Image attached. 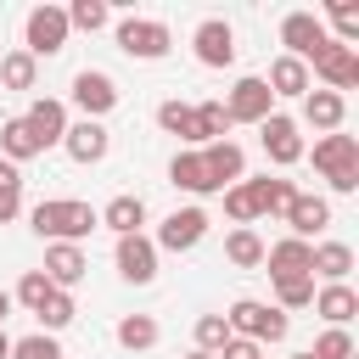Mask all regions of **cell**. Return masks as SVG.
I'll return each instance as SVG.
<instances>
[{
	"mask_svg": "<svg viewBox=\"0 0 359 359\" xmlns=\"http://www.w3.org/2000/svg\"><path fill=\"white\" fill-rule=\"evenodd\" d=\"M28 219H34V230H39L45 241H73V247L101 224V213H95L90 202H73V196H50V202H39Z\"/></svg>",
	"mask_w": 359,
	"mask_h": 359,
	"instance_id": "6da1fadb",
	"label": "cell"
},
{
	"mask_svg": "<svg viewBox=\"0 0 359 359\" xmlns=\"http://www.w3.org/2000/svg\"><path fill=\"white\" fill-rule=\"evenodd\" d=\"M314 168L325 174V185L331 191H359V140L353 135H342V129H331V135H320L314 140Z\"/></svg>",
	"mask_w": 359,
	"mask_h": 359,
	"instance_id": "7a4b0ae2",
	"label": "cell"
},
{
	"mask_svg": "<svg viewBox=\"0 0 359 359\" xmlns=\"http://www.w3.org/2000/svg\"><path fill=\"white\" fill-rule=\"evenodd\" d=\"M224 325H230V337H247V342H286V331H292V320L280 314V309H269V303H258V297H236L230 309H224Z\"/></svg>",
	"mask_w": 359,
	"mask_h": 359,
	"instance_id": "3957f363",
	"label": "cell"
},
{
	"mask_svg": "<svg viewBox=\"0 0 359 359\" xmlns=\"http://www.w3.org/2000/svg\"><path fill=\"white\" fill-rule=\"evenodd\" d=\"M67 11L62 6H34L28 11V22H22V50L39 62V56H56L62 45H67Z\"/></svg>",
	"mask_w": 359,
	"mask_h": 359,
	"instance_id": "277c9868",
	"label": "cell"
},
{
	"mask_svg": "<svg viewBox=\"0 0 359 359\" xmlns=\"http://www.w3.org/2000/svg\"><path fill=\"white\" fill-rule=\"evenodd\" d=\"M168 28L163 22H151V17H123L118 22V50L123 56H135V62H157V56H168Z\"/></svg>",
	"mask_w": 359,
	"mask_h": 359,
	"instance_id": "5b68a950",
	"label": "cell"
},
{
	"mask_svg": "<svg viewBox=\"0 0 359 359\" xmlns=\"http://www.w3.org/2000/svg\"><path fill=\"white\" fill-rule=\"evenodd\" d=\"M280 45H286V56H297L303 67L331 45V34H325V22L314 17V11H292L286 22H280Z\"/></svg>",
	"mask_w": 359,
	"mask_h": 359,
	"instance_id": "8992f818",
	"label": "cell"
},
{
	"mask_svg": "<svg viewBox=\"0 0 359 359\" xmlns=\"http://www.w3.org/2000/svg\"><path fill=\"white\" fill-rule=\"evenodd\" d=\"M309 67H314L309 79H325V90H331V95H342V90H353V84H359V50H353V45H337V39H331Z\"/></svg>",
	"mask_w": 359,
	"mask_h": 359,
	"instance_id": "52a82bcc",
	"label": "cell"
},
{
	"mask_svg": "<svg viewBox=\"0 0 359 359\" xmlns=\"http://www.w3.org/2000/svg\"><path fill=\"white\" fill-rule=\"evenodd\" d=\"M219 107H224L230 123H264V118L275 112V95H269L264 79H236V90H230Z\"/></svg>",
	"mask_w": 359,
	"mask_h": 359,
	"instance_id": "ba28073f",
	"label": "cell"
},
{
	"mask_svg": "<svg viewBox=\"0 0 359 359\" xmlns=\"http://www.w3.org/2000/svg\"><path fill=\"white\" fill-rule=\"evenodd\" d=\"M202 236H208V213H202V208H174V213L157 224V241H151V247H163V252H191Z\"/></svg>",
	"mask_w": 359,
	"mask_h": 359,
	"instance_id": "9c48e42d",
	"label": "cell"
},
{
	"mask_svg": "<svg viewBox=\"0 0 359 359\" xmlns=\"http://www.w3.org/2000/svg\"><path fill=\"white\" fill-rule=\"evenodd\" d=\"M73 107H79L84 118H95V123H101V118L118 107V84H112L101 67H84V73L73 79Z\"/></svg>",
	"mask_w": 359,
	"mask_h": 359,
	"instance_id": "30bf717a",
	"label": "cell"
},
{
	"mask_svg": "<svg viewBox=\"0 0 359 359\" xmlns=\"http://www.w3.org/2000/svg\"><path fill=\"white\" fill-rule=\"evenodd\" d=\"M258 140H264L269 163H280V168H292V163L303 157V135H297V123H292L286 112H269V118L258 123Z\"/></svg>",
	"mask_w": 359,
	"mask_h": 359,
	"instance_id": "8fae6325",
	"label": "cell"
},
{
	"mask_svg": "<svg viewBox=\"0 0 359 359\" xmlns=\"http://www.w3.org/2000/svg\"><path fill=\"white\" fill-rule=\"evenodd\" d=\"M118 275L129 286H151L157 280V247H151V236H118Z\"/></svg>",
	"mask_w": 359,
	"mask_h": 359,
	"instance_id": "7c38bea8",
	"label": "cell"
},
{
	"mask_svg": "<svg viewBox=\"0 0 359 359\" xmlns=\"http://www.w3.org/2000/svg\"><path fill=\"white\" fill-rule=\"evenodd\" d=\"M191 45H196V62H202V67H230V62H236V34H230L224 17H208Z\"/></svg>",
	"mask_w": 359,
	"mask_h": 359,
	"instance_id": "4fadbf2b",
	"label": "cell"
},
{
	"mask_svg": "<svg viewBox=\"0 0 359 359\" xmlns=\"http://www.w3.org/2000/svg\"><path fill=\"white\" fill-rule=\"evenodd\" d=\"M84 269H90V264H84V252H79L73 241H50V247H45V264H39V275H45L56 292L79 286V280H84Z\"/></svg>",
	"mask_w": 359,
	"mask_h": 359,
	"instance_id": "5bb4252c",
	"label": "cell"
},
{
	"mask_svg": "<svg viewBox=\"0 0 359 359\" xmlns=\"http://www.w3.org/2000/svg\"><path fill=\"white\" fill-rule=\"evenodd\" d=\"M22 123H28V135L39 140V151H45V146H62V135H67V107L50 101V95H39V101L22 112Z\"/></svg>",
	"mask_w": 359,
	"mask_h": 359,
	"instance_id": "9a60e30c",
	"label": "cell"
},
{
	"mask_svg": "<svg viewBox=\"0 0 359 359\" xmlns=\"http://www.w3.org/2000/svg\"><path fill=\"white\" fill-rule=\"evenodd\" d=\"M62 146H67V157H73V163H101V157H107V146H112V135H107V123L84 118V123H67Z\"/></svg>",
	"mask_w": 359,
	"mask_h": 359,
	"instance_id": "2e32d148",
	"label": "cell"
},
{
	"mask_svg": "<svg viewBox=\"0 0 359 359\" xmlns=\"http://www.w3.org/2000/svg\"><path fill=\"white\" fill-rule=\"evenodd\" d=\"M309 252H314V241H297V236H286V241L264 247L269 280H297V275H309Z\"/></svg>",
	"mask_w": 359,
	"mask_h": 359,
	"instance_id": "e0dca14e",
	"label": "cell"
},
{
	"mask_svg": "<svg viewBox=\"0 0 359 359\" xmlns=\"http://www.w3.org/2000/svg\"><path fill=\"white\" fill-rule=\"evenodd\" d=\"M202 168H208V180H213L219 191H230V185L241 180L247 157H241V146H236V140H213V146H202Z\"/></svg>",
	"mask_w": 359,
	"mask_h": 359,
	"instance_id": "ac0fdd59",
	"label": "cell"
},
{
	"mask_svg": "<svg viewBox=\"0 0 359 359\" xmlns=\"http://www.w3.org/2000/svg\"><path fill=\"white\" fill-rule=\"evenodd\" d=\"M286 224H292V236H297V241H309V236H320V230L331 224V202H325V196H303V191H297V196L286 202Z\"/></svg>",
	"mask_w": 359,
	"mask_h": 359,
	"instance_id": "d6986e66",
	"label": "cell"
},
{
	"mask_svg": "<svg viewBox=\"0 0 359 359\" xmlns=\"http://www.w3.org/2000/svg\"><path fill=\"white\" fill-rule=\"evenodd\" d=\"M224 129H230L224 107H219V101H196L191 118H185V135H180V140H191V146H213V140H224Z\"/></svg>",
	"mask_w": 359,
	"mask_h": 359,
	"instance_id": "ffe728a7",
	"label": "cell"
},
{
	"mask_svg": "<svg viewBox=\"0 0 359 359\" xmlns=\"http://www.w3.org/2000/svg\"><path fill=\"white\" fill-rule=\"evenodd\" d=\"M348 269H353V247H348V241H320V247L309 252V275H320L325 286L348 280Z\"/></svg>",
	"mask_w": 359,
	"mask_h": 359,
	"instance_id": "44dd1931",
	"label": "cell"
},
{
	"mask_svg": "<svg viewBox=\"0 0 359 359\" xmlns=\"http://www.w3.org/2000/svg\"><path fill=\"white\" fill-rule=\"evenodd\" d=\"M314 314H320L325 325H348V320L359 314V292H353L348 280H337V286H320V292H314Z\"/></svg>",
	"mask_w": 359,
	"mask_h": 359,
	"instance_id": "7402d4cb",
	"label": "cell"
},
{
	"mask_svg": "<svg viewBox=\"0 0 359 359\" xmlns=\"http://www.w3.org/2000/svg\"><path fill=\"white\" fill-rule=\"evenodd\" d=\"M264 84H269V95H309V90H314V79H309V67H303L297 56H275Z\"/></svg>",
	"mask_w": 359,
	"mask_h": 359,
	"instance_id": "603a6c76",
	"label": "cell"
},
{
	"mask_svg": "<svg viewBox=\"0 0 359 359\" xmlns=\"http://www.w3.org/2000/svg\"><path fill=\"white\" fill-rule=\"evenodd\" d=\"M342 118H348V101L342 95H331V90H309L303 95V123H314V129H342Z\"/></svg>",
	"mask_w": 359,
	"mask_h": 359,
	"instance_id": "cb8c5ba5",
	"label": "cell"
},
{
	"mask_svg": "<svg viewBox=\"0 0 359 359\" xmlns=\"http://www.w3.org/2000/svg\"><path fill=\"white\" fill-rule=\"evenodd\" d=\"M168 180L180 185V191H191V196H213L219 185L208 180V168H202V151H180L174 163H168Z\"/></svg>",
	"mask_w": 359,
	"mask_h": 359,
	"instance_id": "d4e9b609",
	"label": "cell"
},
{
	"mask_svg": "<svg viewBox=\"0 0 359 359\" xmlns=\"http://www.w3.org/2000/svg\"><path fill=\"white\" fill-rule=\"evenodd\" d=\"M101 224H107L112 236H140V224H146V202H140V196H112V202L101 208Z\"/></svg>",
	"mask_w": 359,
	"mask_h": 359,
	"instance_id": "484cf974",
	"label": "cell"
},
{
	"mask_svg": "<svg viewBox=\"0 0 359 359\" xmlns=\"http://www.w3.org/2000/svg\"><path fill=\"white\" fill-rule=\"evenodd\" d=\"M0 157H6V163H28V157H39V140L28 135L22 118H6V123H0Z\"/></svg>",
	"mask_w": 359,
	"mask_h": 359,
	"instance_id": "4316f807",
	"label": "cell"
},
{
	"mask_svg": "<svg viewBox=\"0 0 359 359\" xmlns=\"http://www.w3.org/2000/svg\"><path fill=\"white\" fill-rule=\"evenodd\" d=\"M118 342H123L129 353L157 348V320H151V314H123V320H118Z\"/></svg>",
	"mask_w": 359,
	"mask_h": 359,
	"instance_id": "83f0119b",
	"label": "cell"
},
{
	"mask_svg": "<svg viewBox=\"0 0 359 359\" xmlns=\"http://www.w3.org/2000/svg\"><path fill=\"white\" fill-rule=\"evenodd\" d=\"M34 79H39V62H34L28 50L0 56V84H6V90H34Z\"/></svg>",
	"mask_w": 359,
	"mask_h": 359,
	"instance_id": "f1b7e54d",
	"label": "cell"
},
{
	"mask_svg": "<svg viewBox=\"0 0 359 359\" xmlns=\"http://www.w3.org/2000/svg\"><path fill=\"white\" fill-rule=\"evenodd\" d=\"M62 11H67V28H84V34H95V28L112 22V6H107V0H73V6H62Z\"/></svg>",
	"mask_w": 359,
	"mask_h": 359,
	"instance_id": "f546056e",
	"label": "cell"
},
{
	"mask_svg": "<svg viewBox=\"0 0 359 359\" xmlns=\"http://www.w3.org/2000/svg\"><path fill=\"white\" fill-rule=\"evenodd\" d=\"M224 213H230L241 230H247L252 219H264V213H258V196H252V180H236V185L224 191Z\"/></svg>",
	"mask_w": 359,
	"mask_h": 359,
	"instance_id": "4dcf8cb0",
	"label": "cell"
},
{
	"mask_svg": "<svg viewBox=\"0 0 359 359\" xmlns=\"http://www.w3.org/2000/svg\"><path fill=\"white\" fill-rule=\"evenodd\" d=\"M224 258L241 264V269L264 264V241H258V230H230V236H224Z\"/></svg>",
	"mask_w": 359,
	"mask_h": 359,
	"instance_id": "1f68e13d",
	"label": "cell"
},
{
	"mask_svg": "<svg viewBox=\"0 0 359 359\" xmlns=\"http://www.w3.org/2000/svg\"><path fill=\"white\" fill-rule=\"evenodd\" d=\"M252 196H258V213H286V202L297 191H292V180H269L264 174V180H252Z\"/></svg>",
	"mask_w": 359,
	"mask_h": 359,
	"instance_id": "d6a6232c",
	"label": "cell"
},
{
	"mask_svg": "<svg viewBox=\"0 0 359 359\" xmlns=\"http://www.w3.org/2000/svg\"><path fill=\"white\" fill-rule=\"evenodd\" d=\"M314 303V275H297V280H275V309H309Z\"/></svg>",
	"mask_w": 359,
	"mask_h": 359,
	"instance_id": "836d02e7",
	"label": "cell"
},
{
	"mask_svg": "<svg viewBox=\"0 0 359 359\" xmlns=\"http://www.w3.org/2000/svg\"><path fill=\"white\" fill-rule=\"evenodd\" d=\"M309 353H314V359H353V337H348V325H331V331H320Z\"/></svg>",
	"mask_w": 359,
	"mask_h": 359,
	"instance_id": "e575fe53",
	"label": "cell"
},
{
	"mask_svg": "<svg viewBox=\"0 0 359 359\" xmlns=\"http://www.w3.org/2000/svg\"><path fill=\"white\" fill-rule=\"evenodd\" d=\"M50 292H56V286H50V280H45V275H39V269H28V275H22V280H17V303H22V309H28V314H39V309H45V297H50Z\"/></svg>",
	"mask_w": 359,
	"mask_h": 359,
	"instance_id": "d590c367",
	"label": "cell"
},
{
	"mask_svg": "<svg viewBox=\"0 0 359 359\" xmlns=\"http://www.w3.org/2000/svg\"><path fill=\"white\" fill-rule=\"evenodd\" d=\"M73 314H79V303H73L67 292H50L45 309H39V325H45V331H62V325H73Z\"/></svg>",
	"mask_w": 359,
	"mask_h": 359,
	"instance_id": "8d00e7d4",
	"label": "cell"
},
{
	"mask_svg": "<svg viewBox=\"0 0 359 359\" xmlns=\"http://www.w3.org/2000/svg\"><path fill=\"white\" fill-rule=\"evenodd\" d=\"M224 342H230L224 314H202V320H196V353H219Z\"/></svg>",
	"mask_w": 359,
	"mask_h": 359,
	"instance_id": "74e56055",
	"label": "cell"
},
{
	"mask_svg": "<svg viewBox=\"0 0 359 359\" xmlns=\"http://www.w3.org/2000/svg\"><path fill=\"white\" fill-rule=\"evenodd\" d=\"M11 359H62V342H56L50 331H34V337L11 342Z\"/></svg>",
	"mask_w": 359,
	"mask_h": 359,
	"instance_id": "f35d334b",
	"label": "cell"
},
{
	"mask_svg": "<svg viewBox=\"0 0 359 359\" xmlns=\"http://www.w3.org/2000/svg\"><path fill=\"white\" fill-rule=\"evenodd\" d=\"M331 22H337V45L359 39V6L353 0H331Z\"/></svg>",
	"mask_w": 359,
	"mask_h": 359,
	"instance_id": "ab89813d",
	"label": "cell"
},
{
	"mask_svg": "<svg viewBox=\"0 0 359 359\" xmlns=\"http://www.w3.org/2000/svg\"><path fill=\"white\" fill-rule=\"evenodd\" d=\"M185 118H191L185 101H163V107H157V129H163V135H185Z\"/></svg>",
	"mask_w": 359,
	"mask_h": 359,
	"instance_id": "60d3db41",
	"label": "cell"
},
{
	"mask_svg": "<svg viewBox=\"0 0 359 359\" xmlns=\"http://www.w3.org/2000/svg\"><path fill=\"white\" fill-rule=\"evenodd\" d=\"M213 359H264V348H258V342H247V337H230Z\"/></svg>",
	"mask_w": 359,
	"mask_h": 359,
	"instance_id": "b9f144b4",
	"label": "cell"
},
{
	"mask_svg": "<svg viewBox=\"0 0 359 359\" xmlns=\"http://www.w3.org/2000/svg\"><path fill=\"white\" fill-rule=\"evenodd\" d=\"M22 208V185H0V224H11Z\"/></svg>",
	"mask_w": 359,
	"mask_h": 359,
	"instance_id": "7bdbcfd3",
	"label": "cell"
},
{
	"mask_svg": "<svg viewBox=\"0 0 359 359\" xmlns=\"http://www.w3.org/2000/svg\"><path fill=\"white\" fill-rule=\"evenodd\" d=\"M0 185H22V174H17V163H6V157H0Z\"/></svg>",
	"mask_w": 359,
	"mask_h": 359,
	"instance_id": "ee69618b",
	"label": "cell"
},
{
	"mask_svg": "<svg viewBox=\"0 0 359 359\" xmlns=\"http://www.w3.org/2000/svg\"><path fill=\"white\" fill-rule=\"evenodd\" d=\"M6 314H11V292L0 286V325H6Z\"/></svg>",
	"mask_w": 359,
	"mask_h": 359,
	"instance_id": "f6af8a7d",
	"label": "cell"
},
{
	"mask_svg": "<svg viewBox=\"0 0 359 359\" xmlns=\"http://www.w3.org/2000/svg\"><path fill=\"white\" fill-rule=\"evenodd\" d=\"M0 359H11V337L6 331H0Z\"/></svg>",
	"mask_w": 359,
	"mask_h": 359,
	"instance_id": "bcb514c9",
	"label": "cell"
},
{
	"mask_svg": "<svg viewBox=\"0 0 359 359\" xmlns=\"http://www.w3.org/2000/svg\"><path fill=\"white\" fill-rule=\"evenodd\" d=\"M185 359H213V353H185Z\"/></svg>",
	"mask_w": 359,
	"mask_h": 359,
	"instance_id": "7dc6e473",
	"label": "cell"
},
{
	"mask_svg": "<svg viewBox=\"0 0 359 359\" xmlns=\"http://www.w3.org/2000/svg\"><path fill=\"white\" fill-rule=\"evenodd\" d=\"M292 359H314V353H309V348H303V353H292Z\"/></svg>",
	"mask_w": 359,
	"mask_h": 359,
	"instance_id": "c3c4849f",
	"label": "cell"
}]
</instances>
